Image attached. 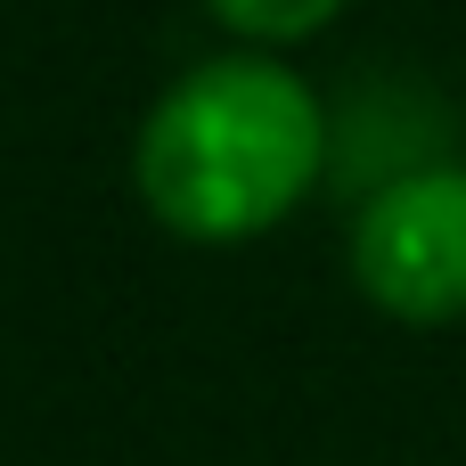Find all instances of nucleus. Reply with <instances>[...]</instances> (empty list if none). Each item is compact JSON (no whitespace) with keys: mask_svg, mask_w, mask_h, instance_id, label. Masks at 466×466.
Masks as SVG:
<instances>
[{"mask_svg":"<svg viewBox=\"0 0 466 466\" xmlns=\"http://www.w3.org/2000/svg\"><path fill=\"white\" fill-rule=\"evenodd\" d=\"M319 156H328V115L311 82L270 49H229L188 66L147 106L131 180L172 238L246 246L311 197Z\"/></svg>","mask_w":466,"mask_h":466,"instance_id":"obj_1","label":"nucleus"},{"mask_svg":"<svg viewBox=\"0 0 466 466\" xmlns=\"http://www.w3.org/2000/svg\"><path fill=\"white\" fill-rule=\"evenodd\" d=\"M352 287L401 328L466 319V164H418L352 213Z\"/></svg>","mask_w":466,"mask_h":466,"instance_id":"obj_2","label":"nucleus"},{"mask_svg":"<svg viewBox=\"0 0 466 466\" xmlns=\"http://www.w3.org/2000/svg\"><path fill=\"white\" fill-rule=\"evenodd\" d=\"M205 16L221 33H238L246 49H287V41H311L344 16V0H205Z\"/></svg>","mask_w":466,"mask_h":466,"instance_id":"obj_3","label":"nucleus"}]
</instances>
